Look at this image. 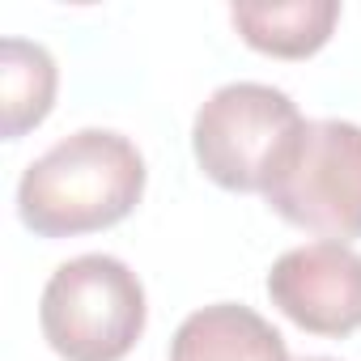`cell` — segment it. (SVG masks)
<instances>
[{
  "label": "cell",
  "instance_id": "1",
  "mask_svg": "<svg viewBox=\"0 0 361 361\" xmlns=\"http://www.w3.org/2000/svg\"><path fill=\"white\" fill-rule=\"evenodd\" d=\"M145 192L140 149L106 128L51 145L18 183V213L39 238H77L123 221Z\"/></svg>",
  "mask_w": 361,
  "mask_h": 361
},
{
  "label": "cell",
  "instance_id": "2",
  "mask_svg": "<svg viewBox=\"0 0 361 361\" xmlns=\"http://www.w3.org/2000/svg\"><path fill=\"white\" fill-rule=\"evenodd\" d=\"M302 132L306 119L289 94L259 81H234L221 85L200 106L192 128V149L200 170L217 188L268 192L272 178L293 157Z\"/></svg>",
  "mask_w": 361,
  "mask_h": 361
},
{
  "label": "cell",
  "instance_id": "3",
  "mask_svg": "<svg viewBox=\"0 0 361 361\" xmlns=\"http://www.w3.org/2000/svg\"><path fill=\"white\" fill-rule=\"evenodd\" d=\"M39 323L64 361H123L145 331V285L115 255H77L51 272Z\"/></svg>",
  "mask_w": 361,
  "mask_h": 361
},
{
  "label": "cell",
  "instance_id": "4",
  "mask_svg": "<svg viewBox=\"0 0 361 361\" xmlns=\"http://www.w3.org/2000/svg\"><path fill=\"white\" fill-rule=\"evenodd\" d=\"M264 196L289 226L323 234V243L361 238V128L344 119L306 123Z\"/></svg>",
  "mask_w": 361,
  "mask_h": 361
},
{
  "label": "cell",
  "instance_id": "5",
  "mask_svg": "<svg viewBox=\"0 0 361 361\" xmlns=\"http://www.w3.org/2000/svg\"><path fill=\"white\" fill-rule=\"evenodd\" d=\"M272 306L310 336H353L361 327V255L344 243H306L268 272Z\"/></svg>",
  "mask_w": 361,
  "mask_h": 361
},
{
  "label": "cell",
  "instance_id": "6",
  "mask_svg": "<svg viewBox=\"0 0 361 361\" xmlns=\"http://www.w3.org/2000/svg\"><path fill=\"white\" fill-rule=\"evenodd\" d=\"M170 361H289L281 331L251 306L217 302L183 319Z\"/></svg>",
  "mask_w": 361,
  "mask_h": 361
},
{
  "label": "cell",
  "instance_id": "7",
  "mask_svg": "<svg viewBox=\"0 0 361 361\" xmlns=\"http://www.w3.org/2000/svg\"><path fill=\"white\" fill-rule=\"evenodd\" d=\"M230 22L255 51L276 60H306L331 39L340 5L336 0H289V5H251L247 0L230 9Z\"/></svg>",
  "mask_w": 361,
  "mask_h": 361
},
{
  "label": "cell",
  "instance_id": "8",
  "mask_svg": "<svg viewBox=\"0 0 361 361\" xmlns=\"http://www.w3.org/2000/svg\"><path fill=\"white\" fill-rule=\"evenodd\" d=\"M56 60L47 56V47L26 43V39H5L0 43V132L5 140L26 136L30 128H39L51 115L56 102Z\"/></svg>",
  "mask_w": 361,
  "mask_h": 361
},
{
  "label": "cell",
  "instance_id": "9",
  "mask_svg": "<svg viewBox=\"0 0 361 361\" xmlns=\"http://www.w3.org/2000/svg\"><path fill=\"white\" fill-rule=\"evenodd\" d=\"M306 361H327V357H306Z\"/></svg>",
  "mask_w": 361,
  "mask_h": 361
}]
</instances>
